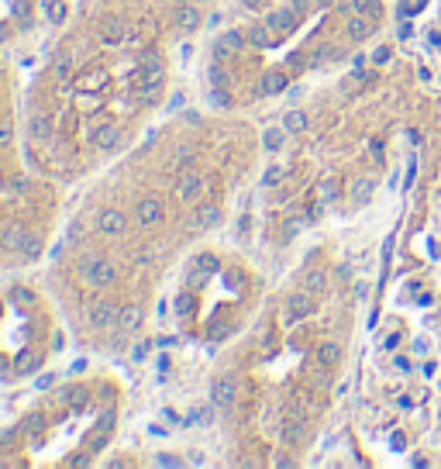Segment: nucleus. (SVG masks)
Returning a JSON list of instances; mask_svg holds the SVG:
<instances>
[{
  "instance_id": "obj_46",
  "label": "nucleus",
  "mask_w": 441,
  "mask_h": 469,
  "mask_svg": "<svg viewBox=\"0 0 441 469\" xmlns=\"http://www.w3.org/2000/svg\"><path fill=\"white\" fill-rule=\"evenodd\" d=\"M179 4H194V0H179Z\"/></svg>"
},
{
  "instance_id": "obj_21",
  "label": "nucleus",
  "mask_w": 441,
  "mask_h": 469,
  "mask_svg": "<svg viewBox=\"0 0 441 469\" xmlns=\"http://www.w3.org/2000/svg\"><path fill=\"white\" fill-rule=\"evenodd\" d=\"M45 421H48V418H45V411H32V414L21 421V428H25V435H32V438L39 442V435L45 431V428H48Z\"/></svg>"
},
{
  "instance_id": "obj_3",
  "label": "nucleus",
  "mask_w": 441,
  "mask_h": 469,
  "mask_svg": "<svg viewBox=\"0 0 441 469\" xmlns=\"http://www.w3.org/2000/svg\"><path fill=\"white\" fill-rule=\"evenodd\" d=\"M162 217H165V197H159V193H149V197H142V200L135 204V221H138V228H156Z\"/></svg>"
},
{
  "instance_id": "obj_14",
  "label": "nucleus",
  "mask_w": 441,
  "mask_h": 469,
  "mask_svg": "<svg viewBox=\"0 0 441 469\" xmlns=\"http://www.w3.org/2000/svg\"><path fill=\"white\" fill-rule=\"evenodd\" d=\"M142 325H145V311H142V304H124V307H121V332L135 335Z\"/></svg>"
},
{
  "instance_id": "obj_28",
  "label": "nucleus",
  "mask_w": 441,
  "mask_h": 469,
  "mask_svg": "<svg viewBox=\"0 0 441 469\" xmlns=\"http://www.w3.org/2000/svg\"><path fill=\"white\" fill-rule=\"evenodd\" d=\"M194 304H197V300H194V294H190V290H183L179 297L172 300V311H176V318H186V314L194 311Z\"/></svg>"
},
{
  "instance_id": "obj_37",
  "label": "nucleus",
  "mask_w": 441,
  "mask_h": 469,
  "mask_svg": "<svg viewBox=\"0 0 441 469\" xmlns=\"http://www.w3.org/2000/svg\"><path fill=\"white\" fill-rule=\"evenodd\" d=\"M11 138H14V128H11V125L4 121V125H0V145H7Z\"/></svg>"
},
{
  "instance_id": "obj_19",
  "label": "nucleus",
  "mask_w": 441,
  "mask_h": 469,
  "mask_svg": "<svg viewBox=\"0 0 441 469\" xmlns=\"http://www.w3.org/2000/svg\"><path fill=\"white\" fill-rule=\"evenodd\" d=\"M286 128H266L262 131V152H280L283 145H286Z\"/></svg>"
},
{
  "instance_id": "obj_36",
  "label": "nucleus",
  "mask_w": 441,
  "mask_h": 469,
  "mask_svg": "<svg viewBox=\"0 0 441 469\" xmlns=\"http://www.w3.org/2000/svg\"><path fill=\"white\" fill-rule=\"evenodd\" d=\"M21 431H25V428H7V431H4V435H0V445H14V442H18V435H21Z\"/></svg>"
},
{
  "instance_id": "obj_4",
  "label": "nucleus",
  "mask_w": 441,
  "mask_h": 469,
  "mask_svg": "<svg viewBox=\"0 0 441 469\" xmlns=\"http://www.w3.org/2000/svg\"><path fill=\"white\" fill-rule=\"evenodd\" d=\"M90 325L100 328V332H111V328H121V307L114 300H97L90 307Z\"/></svg>"
},
{
  "instance_id": "obj_41",
  "label": "nucleus",
  "mask_w": 441,
  "mask_h": 469,
  "mask_svg": "<svg viewBox=\"0 0 441 469\" xmlns=\"http://www.w3.org/2000/svg\"><path fill=\"white\" fill-rule=\"evenodd\" d=\"M183 121H186V125H197L201 114H197V111H183Z\"/></svg>"
},
{
  "instance_id": "obj_27",
  "label": "nucleus",
  "mask_w": 441,
  "mask_h": 469,
  "mask_svg": "<svg viewBox=\"0 0 441 469\" xmlns=\"http://www.w3.org/2000/svg\"><path fill=\"white\" fill-rule=\"evenodd\" d=\"M45 362V355L41 352H32V355H21L18 359V373H25V376H32V373H39V366Z\"/></svg>"
},
{
  "instance_id": "obj_30",
  "label": "nucleus",
  "mask_w": 441,
  "mask_h": 469,
  "mask_svg": "<svg viewBox=\"0 0 441 469\" xmlns=\"http://www.w3.org/2000/svg\"><path fill=\"white\" fill-rule=\"evenodd\" d=\"M152 62H162L159 48H156V45H142V48H138V66H152Z\"/></svg>"
},
{
  "instance_id": "obj_22",
  "label": "nucleus",
  "mask_w": 441,
  "mask_h": 469,
  "mask_svg": "<svg viewBox=\"0 0 441 469\" xmlns=\"http://www.w3.org/2000/svg\"><path fill=\"white\" fill-rule=\"evenodd\" d=\"M41 252H45V242H41L39 231H28V238H25V249H21V256L28 259V262H35V259H41Z\"/></svg>"
},
{
  "instance_id": "obj_15",
  "label": "nucleus",
  "mask_w": 441,
  "mask_h": 469,
  "mask_svg": "<svg viewBox=\"0 0 441 469\" xmlns=\"http://www.w3.org/2000/svg\"><path fill=\"white\" fill-rule=\"evenodd\" d=\"M124 35H128V28H124L121 18H107L104 28H100V42L104 45H121L124 42Z\"/></svg>"
},
{
  "instance_id": "obj_1",
  "label": "nucleus",
  "mask_w": 441,
  "mask_h": 469,
  "mask_svg": "<svg viewBox=\"0 0 441 469\" xmlns=\"http://www.w3.org/2000/svg\"><path fill=\"white\" fill-rule=\"evenodd\" d=\"M80 273H83V280H86V287H93V290H104V287H111L118 280V266L107 256H83Z\"/></svg>"
},
{
  "instance_id": "obj_12",
  "label": "nucleus",
  "mask_w": 441,
  "mask_h": 469,
  "mask_svg": "<svg viewBox=\"0 0 441 469\" xmlns=\"http://www.w3.org/2000/svg\"><path fill=\"white\" fill-rule=\"evenodd\" d=\"M25 238H28V228L25 224H14L11 221V224L0 228V249L4 252H21L25 249Z\"/></svg>"
},
{
  "instance_id": "obj_38",
  "label": "nucleus",
  "mask_w": 441,
  "mask_h": 469,
  "mask_svg": "<svg viewBox=\"0 0 441 469\" xmlns=\"http://www.w3.org/2000/svg\"><path fill=\"white\" fill-rule=\"evenodd\" d=\"M156 463H159V466H183V463H179L176 456H165V452H162V456L156 459Z\"/></svg>"
},
{
  "instance_id": "obj_6",
  "label": "nucleus",
  "mask_w": 441,
  "mask_h": 469,
  "mask_svg": "<svg viewBox=\"0 0 441 469\" xmlns=\"http://www.w3.org/2000/svg\"><path fill=\"white\" fill-rule=\"evenodd\" d=\"M235 400H238V380H235L231 373H224V376H217V380L210 383V404L231 407Z\"/></svg>"
},
{
  "instance_id": "obj_35",
  "label": "nucleus",
  "mask_w": 441,
  "mask_h": 469,
  "mask_svg": "<svg viewBox=\"0 0 441 469\" xmlns=\"http://www.w3.org/2000/svg\"><path fill=\"white\" fill-rule=\"evenodd\" d=\"M131 359H135V362H145V359H149V341H138V345L131 348Z\"/></svg>"
},
{
  "instance_id": "obj_39",
  "label": "nucleus",
  "mask_w": 441,
  "mask_h": 469,
  "mask_svg": "<svg viewBox=\"0 0 441 469\" xmlns=\"http://www.w3.org/2000/svg\"><path fill=\"white\" fill-rule=\"evenodd\" d=\"M179 107H183V93H172V100H169L165 111H179Z\"/></svg>"
},
{
  "instance_id": "obj_8",
  "label": "nucleus",
  "mask_w": 441,
  "mask_h": 469,
  "mask_svg": "<svg viewBox=\"0 0 441 469\" xmlns=\"http://www.w3.org/2000/svg\"><path fill=\"white\" fill-rule=\"evenodd\" d=\"M121 138H124V135H121V128L114 125V121H100L97 128L90 131V142H93L100 152H114V149L121 145Z\"/></svg>"
},
{
  "instance_id": "obj_26",
  "label": "nucleus",
  "mask_w": 441,
  "mask_h": 469,
  "mask_svg": "<svg viewBox=\"0 0 441 469\" xmlns=\"http://www.w3.org/2000/svg\"><path fill=\"white\" fill-rule=\"evenodd\" d=\"M66 14H69L66 0H45V18H48L52 25H62V21H66Z\"/></svg>"
},
{
  "instance_id": "obj_44",
  "label": "nucleus",
  "mask_w": 441,
  "mask_h": 469,
  "mask_svg": "<svg viewBox=\"0 0 441 469\" xmlns=\"http://www.w3.org/2000/svg\"><path fill=\"white\" fill-rule=\"evenodd\" d=\"M90 463V456H76V459H69V466H86Z\"/></svg>"
},
{
  "instance_id": "obj_11",
  "label": "nucleus",
  "mask_w": 441,
  "mask_h": 469,
  "mask_svg": "<svg viewBox=\"0 0 441 469\" xmlns=\"http://www.w3.org/2000/svg\"><path fill=\"white\" fill-rule=\"evenodd\" d=\"M245 39H248V45L252 48H273L276 45V35H273V28L266 25V21H248V28H245Z\"/></svg>"
},
{
  "instance_id": "obj_23",
  "label": "nucleus",
  "mask_w": 441,
  "mask_h": 469,
  "mask_svg": "<svg viewBox=\"0 0 441 469\" xmlns=\"http://www.w3.org/2000/svg\"><path fill=\"white\" fill-rule=\"evenodd\" d=\"M11 14L18 18V28H32V0H11Z\"/></svg>"
},
{
  "instance_id": "obj_18",
  "label": "nucleus",
  "mask_w": 441,
  "mask_h": 469,
  "mask_svg": "<svg viewBox=\"0 0 441 469\" xmlns=\"http://www.w3.org/2000/svg\"><path fill=\"white\" fill-rule=\"evenodd\" d=\"M207 80H210L214 90H228V93H231V73L224 69V62H217V59H214V66L207 69Z\"/></svg>"
},
{
  "instance_id": "obj_10",
  "label": "nucleus",
  "mask_w": 441,
  "mask_h": 469,
  "mask_svg": "<svg viewBox=\"0 0 441 469\" xmlns=\"http://www.w3.org/2000/svg\"><path fill=\"white\" fill-rule=\"evenodd\" d=\"M55 131H59V118H55V114H35V118L28 121V135H32L35 142H52Z\"/></svg>"
},
{
  "instance_id": "obj_31",
  "label": "nucleus",
  "mask_w": 441,
  "mask_h": 469,
  "mask_svg": "<svg viewBox=\"0 0 441 469\" xmlns=\"http://www.w3.org/2000/svg\"><path fill=\"white\" fill-rule=\"evenodd\" d=\"M194 266H201V269H207V273H221V259L210 256V252L197 256V259H194Z\"/></svg>"
},
{
  "instance_id": "obj_24",
  "label": "nucleus",
  "mask_w": 441,
  "mask_h": 469,
  "mask_svg": "<svg viewBox=\"0 0 441 469\" xmlns=\"http://www.w3.org/2000/svg\"><path fill=\"white\" fill-rule=\"evenodd\" d=\"M283 128L290 131V135H300V131H307V111H286V118H283Z\"/></svg>"
},
{
  "instance_id": "obj_42",
  "label": "nucleus",
  "mask_w": 441,
  "mask_h": 469,
  "mask_svg": "<svg viewBox=\"0 0 441 469\" xmlns=\"http://www.w3.org/2000/svg\"><path fill=\"white\" fill-rule=\"evenodd\" d=\"M156 345H162V348H169V345H176V335H162V339H156Z\"/></svg>"
},
{
  "instance_id": "obj_34",
  "label": "nucleus",
  "mask_w": 441,
  "mask_h": 469,
  "mask_svg": "<svg viewBox=\"0 0 441 469\" xmlns=\"http://www.w3.org/2000/svg\"><path fill=\"white\" fill-rule=\"evenodd\" d=\"M280 179H283V170H280V166H269V170L262 172V183H266V186H276Z\"/></svg>"
},
{
  "instance_id": "obj_45",
  "label": "nucleus",
  "mask_w": 441,
  "mask_h": 469,
  "mask_svg": "<svg viewBox=\"0 0 441 469\" xmlns=\"http://www.w3.org/2000/svg\"><path fill=\"white\" fill-rule=\"evenodd\" d=\"M52 383H55V376H41V380H39V386H41V390H48Z\"/></svg>"
},
{
  "instance_id": "obj_7",
  "label": "nucleus",
  "mask_w": 441,
  "mask_h": 469,
  "mask_svg": "<svg viewBox=\"0 0 441 469\" xmlns=\"http://www.w3.org/2000/svg\"><path fill=\"white\" fill-rule=\"evenodd\" d=\"M203 186H207V179L197 176L194 170L179 172V179H176V200H183V204H190V200H197L203 193Z\"/></svg>"
},
{
  "instance_id": "obj_5",
  "label": "nucleus",
  "mask_w": 441,
  "mask_h": 469,
  "mask_svg": "<svg viewBox=\"0 0 441 469\" xmlns=\"http://www.w3.org/2000/svg\"><path fill=\"white\" fill-rule=\"evenodd\" d=\"M97 231L107 235V238L124 235V231H128V214L121 211V208H104V211L97 214Z\"/></svg>"
},
{
  "instance_id": "obj_29",
  "label": "nucleus",
  "mask_w": 441,
  "mask_h": 469,
  "mask_svg": "<svg viewBox=\"0 0 441 469\" xmlns=\"http://www.w3.org/2000/svg\"><path fill=\"white\" fill-rule=\"evenodd\" d=\"M107 442H111V435H107V431H97V428H93V435L86 438V452H100V449H107Z\"/></svg>"
},
{
  "instance_id": "obj_40",
  "label": "nucleus",
  "mask_w": 441,
  "mask_h": 469,
  "mask_svg": "<svg viewBox=\"0 0 441 469\" xmlns=\"http://www.w3.org/2000/svg\"><path fill=\"white\" fill-rule=\"evenodd\" d=\"M83 369H86V359H76V362L69 366V373H73V376H80Z\"/></svg>"
},
{
  "instance_id": "obj_2",
  "label": "nucleus",
  "mask_w": 441,
  "mask_h": 469,
  "mask_svg": "<svg viewBox=\"0 0 441 469\" xmlns=\"http://www.w3.org/2000/svg\"><path fill=\"white\" fill-rule=\"evenodd\" d=\"M248 48V39H245V32H224V35H217L214 45H210V52H214V59L217 62H231V59H238L241 52Z\"/></svg>"
},
{
  "instance_id": "obj_43",
  "label": "nucleus",
  "mask_w": 441,
  "mask_h": 469,
  "mask_svg": "<svg viewBox=\"0 0 441 469\" xmlns=\"http://www.w3.org/2000/svg\"><path fill=\"white\" fill-rule=\"evenodd\" d=\"M221 21H224V14H221V11H217V14H210V21H207V25H210V28H217V25H221Z\"/></svg>"
},
{
  "instance_id": "obj_9",
  "label": "nucleus",
  "mask_w": 441,
  "mask_h": 469,
  "mask_svg": "<svg viewBox=\"0 0 441 469\" xmlns=\"http://www.w3.org/2000/svg\"><path fill=\"white\" fill-rule=\"evenodd\" d=\"M176 28H179L183 35H197L203 28V11L197 4H179V7H176Z\"/></svg>"
},
{
  "instance_id": "obj_32",
  "label": "nucleus",
  "mask_w": 441,
  "mask_h": 469,
  "mask_svg": "<svg viewBox=\"0 0 441 469\" xmlns=\"http://www.w3.org/2000/svg\"><path fill=\"white\" fill-rule=\"evenodd\" d=\"M210 276H214V273H207V269L197 266V269H190V280H186V283H190V287H203V283H210Z\"/></svg>"
},
{
  "instance_id": "obj_25",
  "label": "nucleus",
  "mask_w": 441,
  "mask_h": 469,
  "mask_svg": "<svg viewBox=\"0 0 441 469\" xmlns=\"http://www.w3.org/2000/svg\"><path fill=\"white\" fill-rule=\"evenodd\" d=\"M190 166H194V149H190V145H179L176 159L169 163V172H186Z\"/></svg>"
},
{
  "instance_id": "obj_13",
  "label": "nucleus",
  "mask_w": 441,
  "mask_h": 469,
  "mask_svg": "<svg viewBox=\"0 0 441 469\" xmlns=\"http://www.w3.org/2000/svg\"><path fill=\"white\" fill-rule=\"evenodd\" d=\"M221 217H224L221 204H217V200H207V204H201L197 214H194V231H207V228L221 224Z\"/></svg>"
},
{
  "instance_id": "obj_33",
  "label": "nucleus",
  "mask_w": 441,
  "mask_h": 469,
  "mask_svg": "<svg viewBox=\"0 0 441 469\" xmlns=\"http://www.w3.org/2000/svg\"><path fill=\"white\" fill-rule=\"evenodd\" d=\"M93 428H97V431H107V435H114V411H111V414H100Z\"/></svg>"
},
{
  "instance_id": "obj_16",
  "label": "nucleus",
  "mask_w": 441,
  "mask_h": 469,
  "mask_svg": "<svg viewBox=\"0 0 441 469\" xmlns=\"http://www.w3.org/2000/svg\"><path fill=\"white\" fill-rule=\"evenodd\" d=\"M59 400H62V404H69L73 411H83V407H86V400H90V393H86V386L73 383V386H62V390H59Z\"/></svg>"
},
{
  "instance_id": "obj_20",
  "label": "nucleus",
  "mask_w": 441,
  "mask_h": 469,
  "mask_svg": "<svg viewBox=\"0 0 441 469\" xmlns=\"http://www.w3.org/2000/svg\"><path fill=\"white\" fill-rule=\"evenodd\" d=\"M107 80H111V73H107L104 66H93L86 76H80L83 90H104V86H107Z\"/></svg>"
},
{
  "instance_id": "obj_17",
  "label": "nucleus",
  "mask_w": 441,
  "mask_h": 469,
  "mask_svg": "<svg viewBox=\"0 0 441 469\" xmlns=\"http://www.w3.org/2000/svg\"><path fill=\"white\" fill-rule=\"evenodd\" d=\"M76 107L83 114H97L104 107V93L100 90H83V93H76Z\"/></svg>"
}]
</instances>
